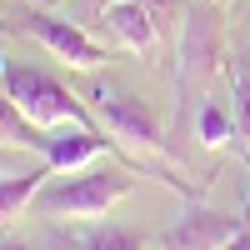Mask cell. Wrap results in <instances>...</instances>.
Instances as JSON below:
<instances>
[{
    "mask_svg": "<svg viewBox=\"0 0 250 250\" xmlns=\"http://www.w3.org/2000/svg\"><path fill=\"white\" fill-rule=\"evenodd\" d=\"M225 250H250V225H245V230H240V235H235L230 245H225Z\"/></svg>",
    "mask_w": 250,
    "mask_h": 250,
    "instance_id": "9a60e30c",
    "label": "cell"
},
{
    "mask_svg": "<svg viewBox=\"0 0 250 250\" xmlns=\"http://www.w3.org/2000/svg\"><path fill=\"white\" fill-rule=\"evenodd\" d=\"M15 30L25 35V40H35V45H45L55 60L80 65V70H100V65L110 60V50L100 45L80 20H70V15H45V10H35L30 20H20Z\"/></svg>",
    "mask_w": 250,
    "mask_h": 250,
    "instance_id": "3957f363",
    "label": "cell"
},
{
    "mask_svg": "<svg viewBox=\"0 0 250 250\" xmlns=\"http://www.w3.org/2000/svg\"><path fill=\"white\" fill-rule=\"evenodd\" d=\"M135 175L130 165H105V170H85L75 180H60V185H45L35 195V210L40 215H70V220H100L110 215L115 205L135 190Z\"/></svg>",
    "mask_w": 250,
    "mask_h": 250,
    "instance_id": "6da1fadb",
    "label": "cell"
},
{
    "mask_svg": "<svg viewBox=\"0 0 250 250\" xmlns=\"http://www.w3.org/2000/svg\"><path fill=\"white\" fill-rule=\"evenodd\" d=\"M95 115L100 125L120 140V145H140V150H165V130H160V115L145 105L140 95H125L100 85L95 90Z\"/></svg>",
    "mask_w": 250,
    "mask_h": 250,
    "instance_id": "5b68a950",
    "label": "cell"
},
{
    "mask_svg": "<svg viewBox=\"0 0 250 250\" xmlns=\"http://www.w3.org/2000/svg\"><path fill=\"white\" fill-rule=\"evenodd\" d=\"M5 70H10V65H5V55H0V75H5Z\"/></svg>",
    "mask_w": 250,
    "mask_h": 250,
    "instance_id": "e0dca14e",
    "label": "cell"
},
{
    "mask_svg": "<svg viewBox=\"0 0 250 250\" xmlns=\"http://www.w3.org/2000/svg\"><path fill=\"white\" fill-rule=\"evenodd\" d=\"M240 230H245V215H230V210L190 200L185 215L165 230V250H225Z\"/></svg>",
    "mask_w": 250,
    "mask_h": 250,
    "instance_id": "8992f818",
    "label": "cell"
},
{
    "mask_svg": "<svg viewBox=\"0 0 250 250\" xmlns=\"http://www.w3.org/2000/svg\"><path fill=\"white\" fill-rule=\"evenodd\" d=\"M240 65H245V70H250V55H245V60H240Z\"/></svg>",
    "mask_w": 250,
    "mask_h": 250,
    "instance_id": "ac0fdd59",
    "label": "cell"
},
{
    "mask_svg": "<svg viewBox=\"0 0 250 250\" xmlns=\"http://www.w3.org/2000/svg\"><path fill=\"white\" fill-rule=\"evenodd\" d=\"M225 55V20L215 0H190L180 15V60H185V80H205L220 70Z\"/></svg>",
    "mask_w": 250,
    "mask_h": 250,
    "instance_id": "277c9868",
    "label": "cell"
},
{
    "mask_svg": "<svg viewBox=\"0 0 250 250\" xmlns=\"http://www.w3.org/2000/svg\"><path fill=\"white\" fill-rule=\"evenodd\" d=\"M195 135H200V145H210V150H215V145H225V140L240 135V130H235V115H225L215 100H205L200 115H195Z\"/></svg>",
    "mask_w": 250,
    "mask_h": 250,
    "instance_id": "7c38bea8",
    "label": "cell"
},
{
    "mask_svg": "<svg viewBox=\"0 0 250 250\" xmlns=\"http://www.w3.org/2000/svg\"><path fill=\"white\" fill-rule=\"evenodd\" d=\"M140 5L155 15V25H160V30H165V25H175V20L185 15V0H140Z\"/></svg>",
    "mask_w": 250,
    "mask_h": 250,
    "instance_id": "5bb4252c",
    "label": "cell"
},
{
    "mask_svg": "<svg viewBox=\"0 0 250 250\" xmlns=\"http://www.w3.org/2000/svg\"><path fill=\"white\" fill-rule=\"evenodd\" d=\"M110 145H120V140H105L100 130H90V125H70V130H60V135H50L45 140V165L60 175V170H80V165H90L100 150H110ZM125 150V145H120Z\"/></svg>",
    "mask_w": 250,
    "mask_h": 250,
    "instance_id": "ba28073f",
    "label": "cell"
},
{
    "mask_svg": "<svg viewBox=\"0 0 250 250\" xmlns=\"http://www.w3.org/2000/svg\"><path fill=\"white\" fill-rule=\"evenodd\" d=\"M50 175H55L50 165H40V170H25V175H5V180H0V225H10V220H20V210H30Z\"/></svg>",
    "mask_w": 250,
    "mask_h": 250,
    "instance_id": "30bf717a",
    "label": "cell"
},
{
    "mask_svg": "<svg viewBox=\"0 0 250 250\" xmlns=\"http://www.w3.org/2000/svg\"><path fill=\"white\" fill-rule=\"evenodd\" d=\"M45 140L50 135L5 95V85H0V150H40L45 155Z\"/></svg>",
    "mask_w": 250,
    "mask_h": 250,
    "instance_id": "9c48e42d",
    "label": "cell"
},
{
    "mask_svg": "<svg viewBox=\"0 0 250 250\" xmlns=\"http://www.w3.org/2000/svg\"><path fill=\"white\" fill-rule=\"evenodd\" d=\"M235 130L250 140V70H235Z\"/></svg>",
    "mask_w": 250,
    "mask_h": 250,
    "instance_id": "4fadbf2b",
    "label": "cell"
},
{
    "mask_svg": "<svg viewBox=\"0 0 250 250\" xmlns=\"http://www.w3.org/2000/svg\"><path fill=\"white\" fill-rule=\"evenodd\" d=\"M105 30H110V40H120L135 55H155V45H160V25L140 0H110L105 5Z\"/></svg>",
    "mask_w": 250,
    "mask_h": 250,
    "instance_id": "52a82bcc",
    "label": "cell"
},
{
    "mask_svg": "<svg viewBox=\"0 0 250 250\" xmlns=\"http://www.w3.org/2000/svg\"><path fill=\"white\" fill-rule=\"evenodd\" d=\"M75 250H145V240L135 230H125V225H90L75 240Z\"/></svg>",
    "mask_w": 250,
    "mask_h": 250,
    "instance_id": "8fae6325",
    "label": "cell"
},
{
    "mask_svg": "<svg viewBox=\"0 0 250 250\" xmlns=\"http://www.w3.org/2000/svg\"><path fill=\"white\" fill-rule=\"evenodd\" d=\"M0 85H5V95L40 125V130H55V125H90V130H100V115H90L70 85H60L55 75L35 70V65H10L0 75Z\"/></svg>",
    "mask_w": 250,
    "mask_h": 250,
    "instance_id": "7a4b0ae2",
    "label": "cell"
},
{
    "mask_svg": "<svg viewBox=\"0 0 250 250\" xmlns=\"http://www.w3.org/2000/svg\"><path fill=\"white\" fill-rule=\"evenodd\" d=\"M0 250H30L25 240H0Z\"/></svg>",
    "mask_w": 250,
    "mask_h": 250,
    "instance_id": "2e32d148",
    "label": "cell"
}]
</instances>
